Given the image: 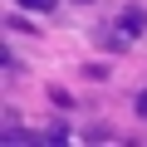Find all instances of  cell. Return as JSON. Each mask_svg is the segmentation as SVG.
Wrapping results in <instances>:
<instances>
[{"label": "cell", "mask_w": 147, "mask_h": 147, "mask_svg": "<svg viewBox=\"0 0 147 147\" xmlns=\"http://www.w3.org/2000/svg\"><path fill=\"white\" fill-rule=\"evenodd\" d=\"M137 113H142V118H147V93H137Z\"/></svg>", "instance_id": "3957f363"}, {"label": "cell", "mask_w": 147, "mask_h": 147, "mask_svg": "<svg viewBox=\"0 0 147 147\" xmlns=\"http://www.w3.org/2000/svg\"><path fill=\"white\" fill-rule=\"evenodd\" d=\"M79 5H93V0H79Z\"/></svg>", "instance_id": "277c9868"}, {"label": "cell", "mask_w": 147, "mask_h": 147, "mask_svg": "<svg viewBox=\"0 0 147 147\" xmlns=\"http://www.w3.org/2000/svg\"><path fill=\"white\" fill-rule=\"evenodd\" d=\"M142 25H147V15H142L137 5H132V10H123V20H118V30H123V34H142Z\"/></svg>", "instance_id": "6da1fadb"}, {"label": "cell", "mask_w": 147, "mask_h": 147, "mask_svg": "<svg viewBox=\"0 0 147 147\" xmlns=\"http://www.w3.org/2000/svg\"><path fill=\"white\" fill-rule=\"evenodd\" d=\"M15 5H25V10H34V15H44V10H54L59 0H15Z\"/></svg>", "instance_id": "7a4b0ae2"}]
</instances>
